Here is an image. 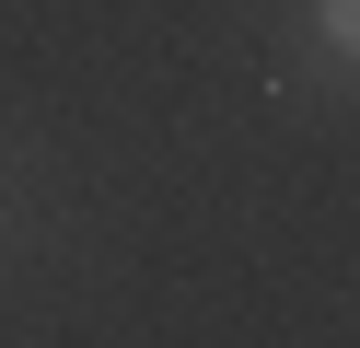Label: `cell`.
<instances>
[{
  "instance_id": "1",
  "label": "cell",
  "mask_w": 360,
  "mask_h": 348,
  "mask_svg": "<svg viewBox=\"0 0 360 348\" xmlns=\"http://www.w3.org/2000/svg\"><path fill=\"white\" fill-rule=\"evenodd\" d=\"M314 35H326L337 58H360V0H314Z\"/></svg>"
}]
</instances>
